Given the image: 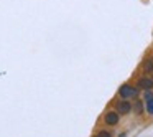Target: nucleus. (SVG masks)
Returning <instances> with one entry per match:
<instances>
[{
    "mask_svg": "<svg viewBox=\"0 0 153 137\" xmlns=\"http://www.w3.org/2000/svg\"><path fill=\"white\" fill-rule=\"evenodd\" d=\"M119 96L122 97V99H130V97H137L138 96V89L133 86H130V84H122L119 89Z\"/></svg>",
    "mask_w": 153,
    "mask_h": 137,
    "instance_id": "nucleus-1",
    "label": "nucleus"
},
{
    "mask_svg": "<svg viewBox=\"0 0 153 137\" xmlns=\"http://www.w3.org/2000/svg\"><path fill=\"white\" fill-rule=\"evenodd\" d=\"M137 86L140 88V89H152L153 88V79H150V78H140L138 83H137Z\"/></svg>",
    "mask_w": 153,
    "mask_h": 137,
    "instance_id": "nucleus-5",
    "label": "nucleus"
},
{
    "mask_svg": "<svg viewBox=\"0 0 153 137\" xmlns=\"http://www.w3.org/2000/svg\"><path fill=\"white\" fill-rule=\"evenodd\" d=\"M97 137H112V136H110V132H107V130H100V132L97 134Z\"/></svg>",
    "mask_w": 153,
    "mask_h": 137,
    "instance_id": "nucleus-8",
    "label": "nucleus"
},
{
    "mask_svg": "<svg viewBox=\"0 0 153 137\" xmlns=\"http://www.w3.org/2000/svg\"><path fill=\"white\" fill-rule=\"evenodd\" d=\"M104 122H105L107 126H115V124L119 122V112H117V111H109V112L105 114V117H104Z\"/></svg>",
    "mask_w": 153,
    "mask_h": 137,
    "instance_id": "nucleus-3",
    "label": "nucleus"
},
{
    "mask_svg": "<svg viewBox=\"0 0 153 137\" xmlns=\"http://www.w3.org/2000/svg\"><path fill=\"white\" fill-rule=\"evenodd\" d=\"M132 109L135 111V114H142L143 112V103L142 101H135V104L132 106Z\"/></svg>",
    "mask_w": 153,
    "mask_h": 137,
    "instance_id": "nucleus-7",
    "label": "nucleus"
},
{
    "mask_svg": "<svg viewBox=\"0 0 153 137\" xmlns=\"http://www.w3.org/2000/svg\"><path fill=\"white\" fill-rule=\"evenodd\" d=\"M119 137H125V134H120V136Z\"/></svg>",
    "mask_w": 153,
    "mask_h": 137,
    "instance_id": "nucleus-9",
    "label": "nucleus"
},
{
    "mask_svg": "<svg viewBox=\"0 0 153 137\" xmlns=\"http://www.w3.org/2000/svg\"><path fill=\"white\" fill-rule=\"evenodd\" d=\"M143 73H153V58H146L143 61Z\"/></svg>",
    "mask_w": 153,
    "mask_h": 137,
    "instance_id": "nucleus-6",
    "label": "nucleus"
},
{
    "mask_svg": "<svg viewBox=\"0 0 153 137\" xmlns=\"http://www.w3.org/2000/svg\"><path fill=\"white\" fill-rule=\"evenodd\" d=\"M130 111H132V104H130L128 101L122 99V101H119V103H117V112H119V114L125 116V114L130 112Z\"/></svg>",
    "mask_w": 153,
    "mask_h": 137,
    "instance_id": "nucleus-2",
    "label": "nucleus"
},
{
    "mask_svg": "<svg viewBox=\"0 0 153 137\" xmlns=\"http://www.w3.org/2000/svg\"><path fill=\"white\" fill-rule=\"evenodd\" d=\"M145 104H146V111L150 116H153V93L150 89H146L145 93Z\"/></svg>",
    "mask_w": 153,
    "mask_h": 137,
    "instance_id": "nucleus-4",
    "label": "nucleus"
},
{
    "mask_svg": "<svg viewBox=\"0 0 153 137\" xmlns=\"http://www.w3.org/2000/svg\"><path fill=\"white\" fill-rule=\"evenodd\" d=\"M94 137H97V136H94Z\"/></svg>",
    "mask_w": 153,
    "mask_h": 137,
    "instance_id": "nucleus-10",
    "label": "nucleus"
}]
</instances>
